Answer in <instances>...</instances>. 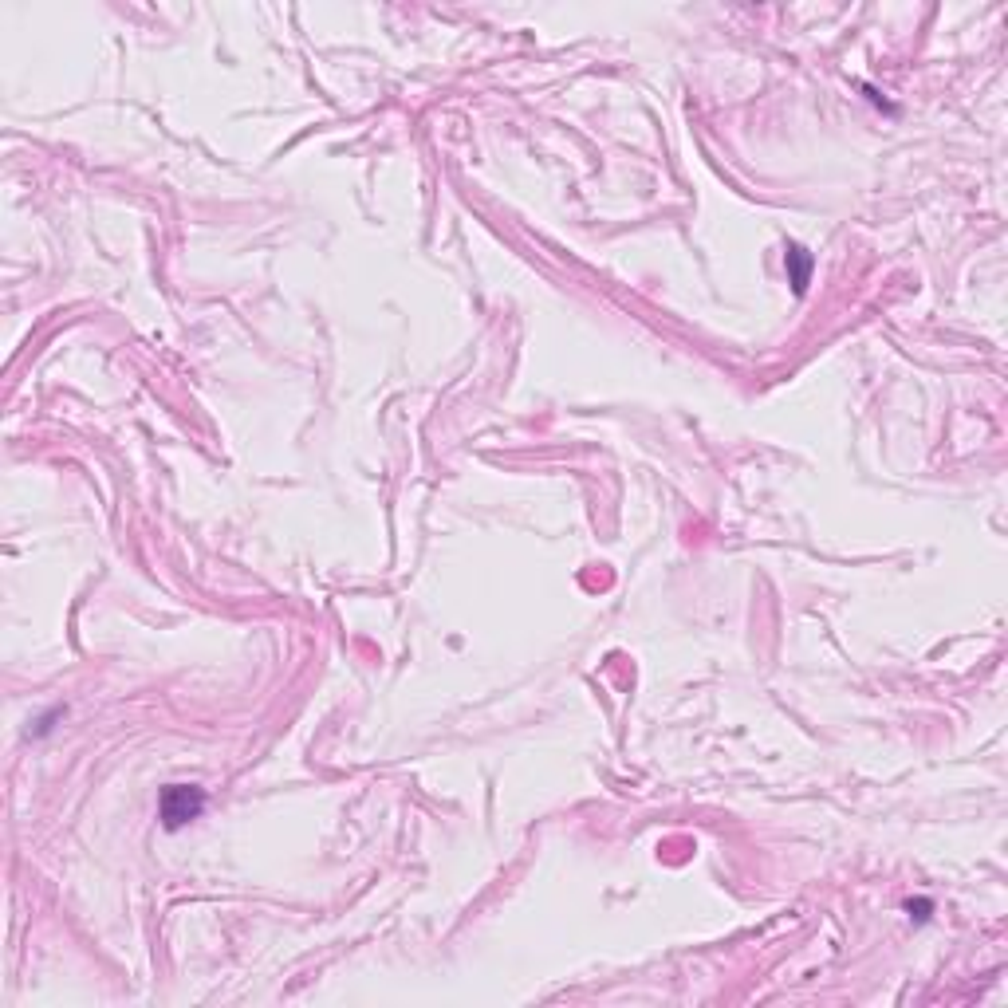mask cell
<instances>
[{
  "mask_svg": "<svg viewBox=\"0 0 1008 1008\" xmlns=\"http://www.w3.org/2000/svg\"><path fill=\"white\" fill-rule=\"evenodd\" d=\"M205 812V792L193 788V784H170L162 788L158 796V816H162V827L166 831H178Z\"/></svg>",
  "mask_w": 1008,
  "mask_h": 1008,
  "instance_id": "6da1fadb",
  "label": "cell"
},
{
  "mask_svg": "<svg viewBox=\"0 0 1008 1008\" xmlns=\"http://www.w3.org/2000/svg\"><path fill=\"white\" fill-rule=\"evenodd\" d=\"M788 272H792V288L804 296V292H808V276H812V256L792 245V249H788Z\"/></svg>",
  "mask_w": 1008,
  "mask_h": 1008,
  "instance_id": "7a4b0ae2",
  "label": "cell"
}]
</instances>
